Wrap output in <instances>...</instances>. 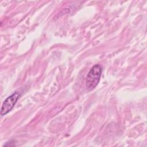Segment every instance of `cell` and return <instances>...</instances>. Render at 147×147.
Returning <instances> with one entry per match:
<instances>
[{
  "mask_svg": "<svg viewBox=\"0 0 147 147\" xmlns=\"http://www.w3.org/2000/svg\"><path fill=\"white\" fill-rule=\"evenodd\" d=\"M102 69L100 65H94L88 72L86 79V87L89 91L94 90L98 84Z\"/></svg>",
  "mask_w": 147,
  "mask_h": 147,
  "instance_id": "obj_1",
  "label": "cell"
},
{
  "mask_svg": "<svg viewBox=\"0 0 147 147\" xmlns=\"http://www.w3.org/2000/svg\"><path fill=\"white\" fill-rule=\"evenodd\" d=\"M20 96V94L18 91H16L4 100L1 110V116L7 114L13 108Z\"/></svg>",
  "mask_w": 147,
  "mask_h": 147,
  "instance_id": "obj_2",
  "label": "cell"
}]
</instances>
